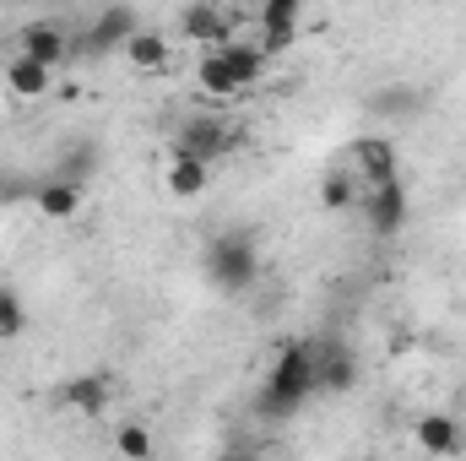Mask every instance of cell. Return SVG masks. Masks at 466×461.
I'll return each mask as SVG.
<instances>
[{
	"mask_svg": "<svg viewBox=\"0 0 466 461\" xmlns=\"http://www.w3.org/2000/svg\"><path fill=\"white\" fill-rule=\"evenodd\" d=\"M315 391H320V385H315V343H288L277 353V364H271L260 396H255V413H260V418H293Z\"/></svg>",
	"mask_w": 466,
	"mask_h": 461,
	"instance_id": "1",
	"label": "cell"
},
{
	"mask_svg": "<svg viewBox=\"0 0 466 461\" xmlns=\"http://www.w3.org/2000/svg\"><path fill=\"white\" fill-rule=\"evenodd\" d=\"M207 277L223 293H249L260 277V244L244 229H223L207 239Z\"/></svg>",
	"mask_w": 466,
	"mask_h": 461,
	"instance_id": "2",
	"label": "cell"
},
{
	"mask_svg": "<svg viewBox=\"0 0 466 461\" xmlns=\"http://www.w3.org/2000/svg\"><path fill=\"white\" fill-rule=\"evenodd\" d=\"M358 207H363L369 229L380 233V239H396V233L407 229V212H412V201H407V179H401V174H390V179L369 185Z\"/></svg>",
	"mask_w": 466,
	"mask_h": 461,
	"instance_id": "3",
	"label": "cell"
},
{
	"mask_svg": "<svg viewBox=\"0 0 466 461\" xmlns=\"http://www.w3.org/2000/svg\"><path fill=\"white\" fill-rule=\"evenodd\" d=\"M233 136L223 119H212V115H196V119H185L179 125V136H174V152H185V158H201V163H218V158H228L233 152Z\"/></svg>",
	"mask_w": 466,
	"mask_h": 461,
	"instance_id": "4",
	"label": "cell"
},
{
	"mask_svg": "<svg viewBox=\"0 0 466 461\" xmlns=\"http://www.w3.org/2000/svg\"><path fill=\"white\" fill-rule=\"evenodd\" d=\"M16 49L60 71V66H66V55H71V33H66L60 22H49V16H33V22H22V33H16Z\"/></svg>",
	"mask_w": 466,
	"mask_h": 461,
	"instance_id": "5",
	"label": "cell"
},
{
	"mask_svg": "<svg viewBox=\"0 0 466 461\" xmlns=\"http://www.w3.org/2000/svg\"><path fill=\"white\" fill-rule=\"evenodd\" d=\"M179 33L196 38V44H207V49H218V44L233 38V16L218 0H190V5L179 11Z\"/></svg>",
	"mask_w": 466,
	"mask_h": 461,
	"instance_id": "6",
	"label": "cell"
},
{
	"mask_svg": "<svg viewBox=\"0 0 466 461\" xmlns=\"http://www.w3.org/2000/svg\"><path fill=\"white\" fill-rule=\"evenodd\" d=\"M136 27H141L136 5L115 0V5H104V11L93 16V27H87V49H93V55H115V49H125V38H130Z\"/></svg>",
	"mask_w": 466,
	"mask_h": 461,
	"instance_id": "7",
	"label": "cell"
},
{
	"mask_svg": "<svg viewBox=\"0 0 466 461\" xmlns=\"http://www.w3.org/2000/svg\"><path fill=\"white\" fill-rule=\"evenodd\" d=\"M109 402H115V385H109V374H104V369L76 374V380H66V385H60V407H71V413H82V418H104V413H109Z\"/></svg>",
	"mask_w": 466,
	"mask_h": 461,
	"instance_id": "8",
	"label": "cell"
},
{
	"mask_svg": "<svg viewBox=\"0 0 466 461\" xmlns=\"http://www.w3.org/2000/svg\"><path fill=\"white\" fill-rule=\"evenodd\" d=\"M5 87H11V98H22V104H38V98H49V87H55V66H44V60H33V55H11V66H5Z\"/></svg>",
	"mask_w": 466,
	"mask_h": 461,
	"instance_id": "9",
	"label": "cell"
},
{
	"mask_svg": "<svg viewBox=\"0 0 466 461\" xmlns=\"http://www.w3.org/2000/svg\"><path fill=\"white\" fill-rule=\"evenodd\" d=\"M315 385L331 391V396L352 391L358 385V358L342 343H315Z\"/></svg>",
	"mask_w": 466,
	"mask_h": 461,
	"instance_id": "10",
	"label": "cell"
},
{
	"mask_svg": "<svg viewBox=\"0 0 466 461\" xmlns=\"http://www.w3.org/2000/svg\"><path fill=\"white\" fill-rule=\"evenodd\" d=\"M348 158H352V169H358V179H363V190L396 174V141L390 136H358Z\"/></svg>",
	"mask_w": 466,
	"mask_h": 461,
	"instance_id": "11",
	"label": "cell"
},
{
	"mask_svg": "<svg viewBox=\"0 0 466 461\" xmlns=\"http://www.w3.org/2000/svg\"><path fill=\"white\" fill-rule=\"evenodd\" d=\"M412 440H418V451H429V456H461L466 451L461 418H445V413L418 418V424H412Z\"/></svg>",
	"mask_w": 466,
	"mask_h": 461,
	"instance_id": "12",
	"label": "cell"
},
{
	"mask_svg": "<svg viewBox=\"0 0 466 461\" xmlns=\"http://www.w3.org/2000/svg\"><path fill=\"white\" fill-rule=\"evenodd\" d=\"M33 207H38L49 223H66V218H76V212H82V185H76V179L49 174L44 185H33Z\"/></svg>",
	"mask_w": 466,
	"mask_h": 461,
	"instance_id": "13",
	"label": "cell"
},
{
	"mask_svg": "<svg viewBox=\"0 0 466 461\" xmlns=\"http://www.w3.org/2000/svg\"><path fill=\"white\" fill-rule=\"evenodd\" d=\"M207 179H212V163L185 158V152H168V174H163V185H168V196H174V201L201 196V190H207Z\"/></svg>",
	"mask_w": 466,
	"mask_h": 461,
	"instance_id": "14",
	"label": "cell"
},
{
	"mask_svg": "<svg viewBox=\"0 0 466 461\" xmlns=\"http://www.w3.org/2000/svg\"><path fill=\"white\" fill-rule=\"evenodd\" d=\"M418 104H423V93L418 87H407V82H390V87H380V93H369L363 98V109L380 119H412L418 115Z\"/></svg>",
	"mask_w": 466,
	"mask_h": 461,
	"instance_id": "15",
	"label": "cell"
},
{
	"mask_svg": "<svg viewBox=\"0 0 466 461\" xmlns=\"http://www.w3.org/2000/svg\"><path fill=\"white\" fill-rule=\"evenodd\" d=\"M125 60H130L136 71H168V38L152 33V27H136V33L125 38Z\"/></svg>",
	"mask_w": 466,
	"mask_h": 461,
	"instance_id": "16",
	"label": "cell"
},
{
	"mask_svg": "<svg viewBox=\"0 0 466 461\" xmlns=\"http://www.w3.org/2000/svg\"><path fill=\"white\" fill-rule=\"evenodd\" d=\"M218 49H223V60H228V71H233L238 87H255V82L266 77V49H260V44L228 38V44H218Z\"/></svg>",
	"mask_w": 466,
	"mask_h": 461,
	"instance_id": "17",
	"label": "cell"
},
{
	"mask_svg": "<svg viewBox=\"0 0 466 461\" xmlns=\"http://www.w3.org/2000/svg\"><path fill=\"white\" fill-rule=\"evenodd\" d=\"M363 201V179H358V169H331L326 179H320V207L326 212H348Z\"/></svg>",
	"mask_w": 466,
	"mask_h": 461,
	"instance_id": "18",
	"label": "cell"
},
{
	"mask_svg": "<svg viewBox=\"0 0 466 461\" xmlns=\"http://www.w3.org/2000/svg\"><path fill=\"white\" fill-rule=\"evenodd\" d=\"M196 82H201V93H212V98H238V93H244V87L233 82L223 49H207V55L196 60Z\"/></svg>",
	"mask_w": 466,
	"mask_h": 461,
	"instance_id": "19",
	"label": "cell"
},
{
	"mask_svg": "<svg viewBox=\"0 0 466 461\" xmlns=\"http://www.w3.org/2000/svg\"><path fill=\"white\" fill-rule=\"evenodd\" d=\"M299 16H282V11H260V49L266 55H282V49H293L299 44Z\"/></svg>",
	"mask_w": 466,
	"mask_h": 461,
	"instance_id": "20",
	"label": "cell"
},
{
	"mask_svg": "<svg viewBox=\"0 0 466 461\" xmlns=\"http://www.w3.org/2000/svg\"><path fill=\"white\" fill-rule=\"evenodd\" d=\"M98 169V147L93 141H76V147H66L60 152V163H55V174L60 179H76V185H87V174Z\"/></svg>",
	"mask_w": 466,
	"mask_h": 461,
	"instance_id": "21",
	"label": "cell"
},
{
	"mask_svg": "<svg viewBox=\"0 0 466 461\" xmlns=\"http://www.w3.org/2000/svg\"><path fill=\"white\" fill-rule=\"evenodd\" d=\"M22 332H27V304H22L16 288L0 282V343H11V337H22Z\"/></svg>",
	"mask_w": 466,
	"mask_h": 461,
	"instance_id": "22",
	"label": "cell"
},
{
	"mask_svg": "<svg viewBox=\"0 0 466 461\" xmlns=\"http://www.w3.org/2000/svg\"><path fill=\"white\" fill-rule=\"evenodd\" d=\"M115 451H119V456H136V461H147L152 451H157V446H152V435H147L141 424H125V429L115 435Z\"/></svg>",
	"mask_w": 466,
	"mask_h": 461,
	"instance_id": "23",
	"label": "cell"
},
{
	"mask_svg": "<svg viewBox=\"0 0 466 461\" xmlns=\"http://www.w3.org/2000/svg\"><path fill=\"white\" fill-rule=\"evenodd\" d=\"M260 11H282V16H299V11H304V0H266Z\"/></svg>",
	"mask_w": 466,
	"mask_h": 461,
	"instance_id": "24",
	"label": "cell"
},
{
	"mask_svg": "<svg viewBox=\"0 0 466 461\" xmlns=\"http://www.w3.org/2000/svg\"><path fill=\"white\" fill-rule=\"evenodd\" d=\"M0 196H5V179H0Z\"/></svg>",
	"mask_w": 466,
	"mask_h": 461,
	"instance_id": "25",
	"label": "cell"
}]
</instances>
